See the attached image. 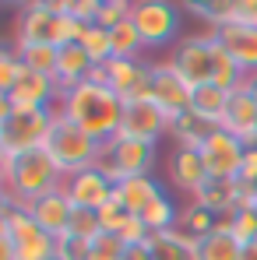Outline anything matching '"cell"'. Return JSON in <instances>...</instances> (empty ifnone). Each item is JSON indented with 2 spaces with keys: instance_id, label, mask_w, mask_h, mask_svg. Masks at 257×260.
<instances>
[{
  "instance_id": "cell-1",
  "label": "cell",
  "mask_w": 257,
  "mask_h": 260,
  "mask_svg": "<svg viewBox=\"0 0 257 260\" xmlns=\"http://www.w3.org/2000/svg\"><path fill=\"white\" fill-rule=\"evenodd\" d=\"M124 109H127V102H124L113 88L102 85V81H92V78H88L85 85L60 91V102H56V113H60L64 120L78 123L85 134H92V137L102 141V144L120 134Z\"/></svg>"
},
{
  "instance_id": "cell-2",
  "label": "cell",
  "mask_w": 257,
  "mask_h": 260,
  "mask_svg": "<svg viewBox=\"0 0 257 260\" xmlns=\"http://www.w3.org/2000/svg\"><path fill=\"white\" fill-rule=\"evenodd\" d=\"M0 176H4V190L18 201V204H32L46 193L60 190L67 176L56 169V162L49 158L46 148H36V151H25L18 158L11 155H0Z\"/></svg>"
},
{
  "instance_id": "cell-3",
  "label": "cell",
  "mask_w": 257,
  "mask_h": 260,
  "mask_svg": "<svg viewBox=\"0 0 257 260\" xmlns=\"http://www.w3.org/2000/svg\"><path fill=\"white\" fill-rule=\"evenodd\" d=\"M56 109H11L0 99V155H25L46 148V137L53 130Z\"/></svg>"
},
{
  "instance_id": "cell-4",
  "label": "cell",
  "mask_w": 257,
  "mask_h": 260,
  "mask_svg": "<svg viewBox=\"0 0 257 260\" xmlns=\"http://www.w3.org/2000/svg\"><path fill=\"white\" fill-rule=\"evenodd\" d=\"M0 236L14 246V260H56V239L43 232L25 204H18L4 190V211H0Z\"/></svg>"
},
{
  "instance_id": "cell-5",
  "label": "cell",
  "mask_w": 257,
  "mask_h": 260,
  "mask_svg": "<svg viewBox=\"0 0 257 260\" xmlns=\"http://www.w3.org/2000/svg\"><path fill=\"white\" fill-rule=\"evenodd\" d=\"M46 151H49V158L56 162L60 173L74 176V173H81V169L99 166V158H102V141H95V137L85 134L78 123H71V120H64V116L56 113L53 130H49V137H46Z\"/></svg>"
},
{
  "instance_id": "cell-6",
  "label": "cell",
  "mask_w": 257,
  "mask_h": 260,
  "mask_svg": "<svg viewBox=\"0 0 257 260\" xmlns=\"http://www.w3.org/2000/svg\"><path fill=\"white\" fill-rule=\"evenodd\" d=\"M152 166H155V144L130 141V137H120V134L102 144L99 169L113 183H124V179H134V176H152Z\"/></svg>"
},
{
  "instance_id": "cell-7",
  "label": "cell",
  "mask_w": 257,
  "mask_h": 260,
  "mask_svg": "<svg viewBox=\"0 0 257 260\" xmlns=\"http://www.w3.org/2000/svg\"><path fill=\"white\" fill-rule=\"evenodd\" d=\"M130 21L137 25L145 49H162L180 36V7L166 0H137L130 7Z\"/></svg>"
},
{
  "instance_id": "cell-8",
  "label": "cell",
  "mask_w": 257,
  "mask_h": 260,
  "mask_svg": "<svg viewBox=\"0 0 257 260\" xmlns=\"http://www.w3.org/2000/svg\"><path fill=\"white\" fill-rule=\"evenodd\" d=\"M173 67L187 78L190 88H205L212 85L215 74V39L212 32H194V36H183L176 49L169 53Z\"/></svg>"
},
{
  "instance_id": "cell-9",
  "label": "cell",
  "mask_w": 257,
  "mask_h": 260,
  "mask_svg": "<svg viewBox=\"0 0 257 260\" xmlns=\"http://www.w3.org/2000/svg\"><path fill=\"white\" fill-rule=\"evenodd\" d=\"M102 85H109L124 102H152V63L141 56H113L102 63Z\"/></svg>"
},
{
  "instance_id": "cell-10",
  "label": "cell",
  "mask_w": 257,
  "mask_h": 260,
  "mask_svg": "<svg viewBox=\"0 0 257 260\" xmlns=\"http://www.w3.org/2000/svg\"><path fill=\"white\" fill-rule=\"evenodd\" d=\"M60 11H64V0H36V4L21 7L14 43L56 46V39H60Z\"/></svg>"
},
{
  "instance_id": "cell-11",
  "label": "cell",
  "mask_w": 257,
  "mask_h": 260,
  "mask_svg": "<svg viewBox=\"0 0 257 260\" xmlns=\"http://www.w3.org/2000/svg\"><path fill=\"white\" fill-rule=\"evenodd\" d=\"M152 102L169 116H183V113H190V102H194V88L187 85V78L173 67V60H159V63H152Z\"/></svg>"
},
{
  "instance_id": "cell-12",
  "label": "cell",
  "mask_w": 257,
  "mask_h": 260,
  "mask_svg": "<svg viewBox=\"0 0 257 260\" xmlns=\"http://www.w3.org/2000/svg\"><path fill=\"white\" fill-rule=\"evenodd\" d=\"M64 193L71 197V204H74L78 211H95V215H99V211L113 201L117 183L102 173L99 166H92V169H81V173L67 176V179H64Z\"/></svg>"
},
{
  "instance_id": "cell-13",
  "label": "cell",
  "mask_w": 257,
  "mask_h": 260,
  "mask_svg": "<svg viewBox=\"0 0 257 260\" xmlns=\"http://www.w3.org/2000/svg\"><path fill=\"white\" fill-rule=\"evenodd\" d=\"M243 155H247V144L225 134L222 127L201 144V162L208 169V179H236L243 169Z\"/></svg>"
},
{
  "instance_id": "cell-14",
  "label": "cell",
  "mask_w": 257,
  "mask_h": 260,
  "mask_svg": "<svg viewBox=\"0 0 257 260\" xmlns=\"http://www.w3.org/2000/svg\"><path fill=\"white\" fill-rule=\"evenodd\" d=\"M4 102L11 109H56L60 102V85L49 74H36V71H21L18 85L4 95Z\"/></svg>"
},
{
  "instance_id": "cell-15",
  "label": "cell",
  "mask_w": 257,
  "mask_h": 260,
  "mask_svg": "<svg viewBox=\"0 0 257 260\" xmlns=\"http://www.w3.org/2000/svg\"><path fill=\"white\" fill-rule=\"evenodd\" d=\"M169 123L173 120L155 106V102H127L124 123H120V137L145 141V144H159V137L169 134Z\"/></svg>"
},
{
  "instance_id": "cell-16",
  "label": "cell",
  "mask_w": 257,
  "mask_h": 260,
  "mask_svg": "<svg viewBox=\"0 0 257 260\" xmlns=\"http://www.w3.org/2000/svg\"><path fill=\"white\" fill-rule=\"evenodd\" d=\"M28 215H32V221H36L43 232H49L53 239H64L67 229H71V218H74V204H71V197H67L64 186H60V190L46 193L39 201H32V204H28Z\"/></svg>"
},
{
  "instance_id": "cell-17",
  "label": "cell",
  "mask_w": 257,
  "mask_h": 260,
  "mask_svg": "<svg viewBox=\"0 0 257 260\" xmlns=\"http://www.w3.org/2000/svg\"><path fill=\"white\" fill-rule=\"evenodd\" d=\"M222 130L240 137L247 148L257 144V99L250 95L247 85L229 95V106H225V116H222Z\"/></svg>"
},
{
  "instance_id": "cell-18",
  "label": "cell",
  "mask_w": 257,
  "mask_h": 260,
  "mask_svg": "<svg viewBox=\"0 0 257 260\" xmlns=\"http://www.w3.org/2000/svg\"><path fill=\"white\" fill-rule=\"evenodd\" d=\"M169 183L183 193H197L205 183H208V169L201 162V151L194 148H176V155L169 158Z\"/></svg>"
},
{
  "instance_id": "cell-19",
  "label": "cell",
  "mask_w": 257,
  "mask_h": 260,
  "mask_svg": "<svg viewBox=\"0 0 257 260\" xmlns=\"http://www.w3.org/2000/svg\"><path fill=\"white\" fill-rule=\"evenodd\" d=\"M215 43L225 46V53L247 71H257V28H243V25H225V28H215L212 32Z\"/></svg>"
},
{
  "instance_id": "cell-20",
  "label": "cell",
  "mask_w": 257,
  "mask_h": 260,
  "mask_svg": "<svg viewBox=\"0 0 257 260\" xmlns=\"http://www.w3.org/2000/svg\"><path fill=\"white\" fill-rule=\"evenodd\" d=\"M92 71H95V63L81 49V43H71V46L56 49V85H60V91L85 85L88 78H92Z\"/></svg>"
},
{
  "instance_id": "cell-21",
  "label": "cell",
  "mask_w": 257,
  "mask_h": 260,
  "mask_svg": "<svg viewBox=\"0 0 257 260\" xmlns=\"http://www.w3.org/2000/svg\"><path fill=\"white\" fill-rule=\"evenodd\" d=\"M166 190H162V183L159 179H152V176H134V179H124V183H117V201L127 208L130 215H141L152 201H159Z\"/></svg>"
},
{
  "instance_id": "cell-22",
  "label": "cell",
  "mask_w": 257,
  "mask_h": 260,
  "mask_svg": "<svg viewBox=\"0 0 257 260\" xmlns=\"http://www.w3.org/2000/svg\"><path fill=\"white\" fill-rule=\"evenodd\" d=\"M197 250H201V239L187 236L183 229L152 236V257L155 260H197Z\"/></svg>"
},
{
  "instance_id": "cell-23",
  "label": "cell",
  "mask_w": 257,
  "mask_h": 260,
  "mask_svg": "<svg viewBox=\"0 0 257 260\" xmlns=\"http://www.w3.org/2000/svg\"><path fill=\"white\" fill-rule=\"evenodd\" d=\"M218 127H212L208 120H201L197 113H183V116H176L169 123V134L176 137V144L180 148H194V151H201V144L212 137Z\"/></svg>"
},
{
  "instance_id": "cell-24",
  "label": "cell",
  "mask_w": 257,
  "mask_h": 260,
  "mask_svg": "<svg viewBox=\"0 0 257 260\" xmlns=\"http://www.w3.org/2000/svg\"><path fill=\"white\" fill-rule=\"evenodd\" d=\"M225 106H229V91L215 85L194 88V102H190V113H197L201 120H208L212 127H222V116H225Z\"/></svg>"
},
{
  "instance_id": "cell-25",
  "label": "cell",
  "mask_w": 257,
  "mask_h": 260,
  "mask_svg": "<svg viewBox=\"0 0 257 260\" xmlns=\"http://www.w3.org/2000/svg\"><path fill=\"white\" fill-rule=\"evenodd\" d=\"M176 229H183L187 236H194V239H208L212 232H218V215H212L208 208H201V204H183L180 208V221H176Z\"/></svg>"
},
{
  "instance_id": "cell-26",
  "label": "cell",
  "mask_w": 257,
  "mask_h": 260,
  "mask_svg": "<svg viewBox=\"0 0 257 260\" xmlns=\"http://www.w3.org/2000/svg\"><path fill=\"white\" fill-rule=\"evenodd\" d=\"M141 221H145V229L152 232V236H159V232H169V229H176V221H180V208L173 204L169 197L162 193L159 201H152L145 211H141Z\"/></svg>"
},
{
  "instance_id": "cell-27",
  "label": "cell",
  "mask_w": 257,
  "mask_h": 260,
  "mask_svg": "<svg viewBox=\"0 0 257 260\" xmlns=\"http://www.w3.org/2000/svg\"><path fill=\"white\" fill-rule=\"evenodd\" d=\"M243 257V243L233 232H212L208 239H201L197 260H240Z\"/></svg>"
},
{
  "instance_id": "cell-28",
  "label": "cell",
  "mask_w": 257,
  "mask_h": 260,
  "mask_svg": "<svg viewBox=\"0 0 257 260\" xmlns=\"http://www.w3.org/2000/svg\"><path fill=\"white\" fill-rule=\"evenodd\" d=\"M78 43H81V49L92 56L95 67H102V63L113 60V36H109V28H102V25H88Z\"/></svg>"
},
{
  "instance_id": "cell-29",
  "label": "cell",
  "mask_w": 257,
  "mask_h": 260,
  "mask_svg": "<svg viewBox=\"0 0 257 260\" xmlns=\"http://www.w3.org/2000/svg\"><path fill=\"white\" fill-rule=\"evenodd\" d=\"M14 53H18V60H21L28 71L56 78V46H21V43H14Z\"/></svg>"
},
{
  "instance_id": "cell-30",
  "label": "cell",
  "mask_w": 257,
  "mask_h": 260,
  "mask_svg": "<svg viewBox=\"0 0 257 260\" xmlns=\"http://www.w3.org/2000/svg\"><path fill=\"white\" fill-rule=\"evenodd\" d=\"M190 14H197L205 21V28L215 32V28H225L229 25V14H233V0H201V4H187Z\"/></svg>"
},
{
  "instance_id": "cell-31",
  "label": "cell",
  "mask_w": 257,
  "mask_h": 260,
  "mask_svg": "<svg viewBox=\"0 0 257 260\" xmlns=\"http://www.w3.org/2000/svg\"><path fill=\"white\" fill-rule=\"evenodd\" d=\"M109 36H113V56H141V32H137V25L134 21H120L117 28H109Z\"/></svg>"
},
{
  "instance_id": "cell-32",
  "label": "cell",
  "mask_w": 257,
  "mask_h": 260,
  "mask_svg": "<svg viewBox=\"0 0 257 260\" xmlns=\"http://www.w3.org/2000/svg\"><path fill=\"white\" fill-rule=\"evenodd\" d=\"M21 71H25V63L18 60L14 46H4V49H0V99H4V95H7L14 85H18Z\"/></svg>"
},
{
  "instance_id": "cell-33",
  "label": "cell",
  "mask_w": 257,
  "mask_h": 260,
  "mask_svg": "<svg viewBox=\"0 0 257 260\" xmlns=\"http://www.w3.org/2000/svg\"><path fill=\"white\" fill-rule=\"evenodd\" d=\"M67 236H78V239L95 243V239L102 236V221H99V215H95V211H78V208H74V218H71Z\"/></svg>"
},
{
  "instance_id": "cell-34",
  "label": "cell",
  "mask_w": 257,
  "mask_h": 260,
  "mask_svg": "<svg viewBox=\"0 0 257 260\" xmlns=\"http://www.w3.org/2000/svg\"><path fill=\"white\" fill-rule=\"evenodd\" d=\"M130 7L127 0H99V14H95V25H102V28H117L120 21H127L130 18Z\"/></svg>"
},
{
  "instance_id": "cell-35",
  "label": "cell",
  "mask_w": 257,
  "mask_h": 260,
  "mask_svg": "<svg viewBox=\"0 0 257 260\" xmlns=\"http://www.w3.org/2000/svg\"><path fill=\"white\" fill-rule=\"evenodd\" d=\"M233 236H236L243 246H254V243H257V211H254V208H240V211H233Z\"/></svg>"
},
{
  "instance_id": "cell-36",
  "label": "cell",
  "mask_w": 257,
  "mask_h": 260,
  "mask_svg": "<svg viewBox=\"0 0 257 260\" xmlns=\"http://www.w3.org/2000/svg\"><path fill=\"white\" fill-rule=\"evenodd\" d=\"M130 218H134V215H130V211L124 208V204H120V201H117V197H113V201H109V204L99 211L102 232H109V236H120V232H124V225H127Z\"/></svg>"
},
{
  "instance_id": "cell-37",
  "label": "cell",
  "mask_w": 257,
  "mask_h": 260,
  "mask_svg": "<svg viewBox=\"0 0 257 260\" xmlns=\"http://www.w3.org/2000/svg\"><path fill=\"white\" fill-rule=\"evenodd\" d=\"M56 260H92V243L78 236H64L56 239Z\"/></svg>"
},
{
  "instance_id": "cell-38",
  "label": "cell",
  "mask_w": 257,
  "mask_h": 260,
  "mask_svg": "<svg viewBox=\"0 0 257 260\" xmlns=\"http://www.w3.org/2000/svg\"><path fill=\"white\" fill-rule=\"evenodd\" d=\"M124 243H120V236H109V232H102L95 243H92V260H124Z\"/></svg>"
},
{
  "instance_id": "cell-39",
  "label": "cell",
  "mask_w": 257,
  "mask_h": 260,
  "mask_svg": "<svg viewBox=\"0 0 257 260\" xmlns=\"http://www.w3.org/2000/svg\"><path fill=\"white\" fill-rule=\"evenodd\" d=\"M229 25L257 28V0H233V14H229Z\"/></svg>"
},
{
  "instance_id": "cell-40",
  "label": "cell",
  "mask_w": 257,
  "mask_h": 260,
  "mask_svg": "<svg viewBox=\"0 0 257 260\" xmlns=\"http://www.w3.org/2000/svg\"><path fill=\"white\" fill-rule=\"evenodd\" d=\"M64 11L74 14L78 21L95 25V14H99V0H64Z\"/></svg>"
},
{
  "instance_id": "cell-41",
  "label": "cell",
  "mask_w": 257,
  "mask_h": 260,
  "mask_svg": "<svg viewBox=\"0 0 257 260\" xmlns=\"http://www.w3.org/2000/svg\"><path fill=\"white\" fill-rule=\"evenodd\" d=\"M236 183H243V186L257 190V144H254V148H247V155H243V169H240V176H236Z\"/></svg>"
},
{
  "instance_id": "cell-42",
  "label": "cell",
  "mask_w": 257,
  "mask_h": 260,
  "mask_svg": "<svg viewBox=\"0 0 257 260\" xmlns=\"http://www.w3.org/2000/svg\"><path fill=\"white\" fill-rule=\"evenodd\" d=\"M124 260H155L152 257V239L148 243H137V246H127L124 250Z\"/></svg>"
},
{
  "instance_id": "cell-43",
  "label": "cell",
  "mask_w": 257,
  "mask_h": 260,
  "mask_svg": "<svg viewBox=\"0 0 257 260\" xmlns=\"http://www.w3.org/2000/svg\"><path fill=\"white\" fill-rule=\"evenodd\" d=\"M240 260H257V243H254V246H243V257H240Z\"/></svg>"
},
{
  "instance_id": "cell-44",
  "label": "cell",
  "mask_w": 257,
  "mask_h": 260,
  "mask_svg": "<svg viewBox=\"0 0 257 260\" xmlns=\"http://www.w3.org/2000/svg\"><path fill=\"white\" fill-rule=\"evenodd\" d=\"M247 88H250V95L257 99V71H254V74H247Z\"/></svg>"
},
{
  "instance_id": "cell-45",
  "label": "cell",
  "mask_w": 257,
  "mask_h": 260,
  "mask_svg": "<svg viewBox=\"0 0 257 260\" xmlns=\"http://www.w3.org/2000/svg\"><path fill=\"white\" fill-rule=\"evenodd\" d=\"M250 208H254V211H257V190H254V201H250Z\"/></svg>"
}]
</instances>
